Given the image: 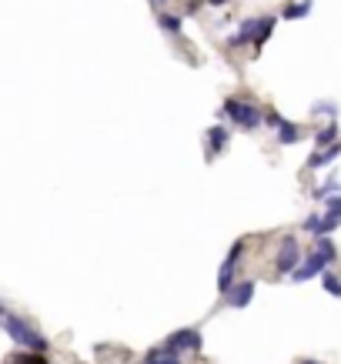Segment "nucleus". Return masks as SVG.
Returning a JSON list of instances; mask_svg holds the SVG:
<instances>
[{
  "instance_id": "obj_1",
  "label": "nucleus",
  "mask_w": 341,
  "mask_h": 364,
  "mask_svg": "<svg viewBox=\"0 0 341 364\" xmlns=\"http://www.w3.org/2000/svg\"><path fill=\"white\" fill-rule=\"evenodd\" d=\"M0 325H3V331L14 338V345H20L24 351H37V354H47V338L44 334H37L34 327L27 325V321H20L17 314H10V311H3V318H0Z\"/></svg>"
},
{
  "instance_id": "obj_2",
  "label": "nucleus",
  "mask_w": 341,
  "mask_h": 364,
  "mask_svg": "<svg viewBox=\"0 0 341 364\" xmlns=\"http://www.w3.org/2000/svg\"><path fill=\"white\" fill-rule=\"evenodd\" d=\"M225 114L241 127V131H258L261 127V111L251 104V100H241V97H227L225 100Z\"/></svg>"
},
{
  "instance_id": "obj_3",
  "label": "nucleus",
  "mask_w": 341,
  "mask_h": 364,
  "mask_svg": "<svg viewBox=\"0 0 341 364\" xmlns=\"http://www.w3.org/2000/svg\"><path fill=\"white\" fill-rule=\"evenodd\" d=\"M241 254H245V241H234L231 251H227L225 264H221V271H218V294H221V298H227V294L234 291V274H238Z\"/></svg>"
},
{
  "instance_id": "obj_4",
  "label": "nucleus",
  "mask_w": 341,
  "mask_h": 364,
  "mask_svg": "<svg viewBox=\"0 0 341 364\" xmlns=\"http://www.w3.org/2000/svg\"><path fill=\"white\" fill-rule=\"evenodd\" d=\"M301 268V248H298V237L288 234L281 237V248H278V257H274V271L278 274H295Z\"/></svg>"
},
{
  "instance_id": "obj_5",
  "label": "nucleus",
  "mask_w": 341,
  "mask_h": 364,
  "mask_svg": "<svg viewBox=\"0 0 341 364\" xmlns=\"http://www.w3.org/2000/svg\"><path fill=\"white\" fill-rule=\"evenodd\" d=\"M164 345L174 347L177 354H181V351H194V354H198V351L204 347V338H201V331H198V327H181V331L168 334V341H164Z\"/></svg>"
},
{
  "instance_id": "obj_6",
  "label": "nucleus",
  "mask_w": 341,
  "mask_h": 364,
  "mask_svg": "<svg viewBox=\"0 0 341 364\" xmlns=\"http://www.w3.org/2000/svg\"><path fill=\"white\" fill-rule=\"evenodd\" d=\"M328 264H331V261H328V257H324L322 251H315V254H311V257H308V261H301V268L295 271V274H291V277H295V281H298V284H301V281H311V277H315V274H322V271L328 268Z\"/></svg>"
},
{
  "instance_id": "obj_7",
  "label": "nucleus",
  "mask_w": 341,
  "mask_h": 364,
  "mask_svg": "<svg viewBox=\"0 0 341 364\" xmlns=\"http://www.w3.org/2000/svg\"><path fill=\"white\" fill-rule=\"evenodd\" d=\"M144 364H181V354L168 345H157L144 354Z\"/></svg>"
},
{
  "instance_id": "obj_8",
  "label": "nucleus",
  "mask_w": 341,
  "mask_h": 364,
  "mask_svg": "<svg viewBox=\"0 0 341 364\" xmlns=\"http://www.w3.org/2000/svg\"><path fill=\"white\" fill-rule=\"evenodd\" d=\"M251 298H254V281H241V284H234V291L227 294L225 301L231 307H247L251 304Z\"/></svg>"
},
{
  "instance_id": "obj_9",
  "label": "nucleus",
  "mask_w": 341,
  "mask_h": 364,
  "mask_svg": "<svg viewBox=\"0 0 341 364\" xmlns=\"http://www.w3.org/2000/svg\"><path fill=\"white\" fill-rule=\"evenodd\" d=\"M225 147H227V127L214 124V127L208 131V157H218Z\"/></svg>"
},
{
  "instance_id": "obj_10",
  "label": "nucleus",
  "mask_w": 341,
  "mask_h": 364,
  "mask_svg": "<svg viewBox=\"0 0 341 364\" xmlns=\"http://www.w3.org/2000/svg\"><path fill=\"white\" fill-rule=\"evenodd\" d=\"M254 34H258V17H254V20H241L238 34H234V37L227 40V44H231V47H241V44H247V40L254 44Z\"/></svg>"
},
{
  "instance_id": "obj_11",
  "label": "nucleus",
  "mask_w": 341,
  "mask_h": 364,
  "mask_svg": "<svg viewBox=\"0 0 341 364\" xmlns=\"http://www.w3.org/2000/svg\"><path fill=\"white\" fill-rule=\"evenodd\" d=\"M338 154H341V144H331V147H324V151L311 154V161H308V167H311V171H318V167H324V164H331V161H335Z\"/></svg>"
},
{
  "instance_id": "obj_12",
  "label": "nucleus",
  "mask_w": 341,
  "mask_h": 364,
  "mask_svg": "<svg viewBox=\"0 0 341 364\" xmlns=\"http://www.w3.org/2000/svg\"><path fill=\"white\" fill-rule=\"evenodd\" d=\"M274 24H278L274 17H258V34H254V51H261V47L268 44V37L274 34Z\"/></svg>"
},
{
  "instance_id": "obj_13",
  "label": "nucleus",
  "mask_w": 341,
  "mask_h": 364,
  "mask_svg": "<svg viewBox=\"0 0 341 364\" xmlns=\"http://www.w3.org/2000/svg\"><path fill=\"white\" fill-rule=\"evenodd\" d=\"M338 140V124H324L322 131L315 134V144H318V151H324V147H331Z\"/></svg>"
},
{
  "instance_id": "obj_14",
  "label": "nucleus",
  "mask_w": 341,
  "mask_h": 364,
  "mask_svg": "<svg viewBox=\"0 0 341 364\" xmlns=\"http://www.w3.org/2000/svg\"><path fill=\"white\" fill-rule=\"evenodd\" d=\"M278 131H281V134H278V144H284V147H288V144H298V140L304 137L301 127H298V124H288V120H284Z\"/></svg>"
},
{
  "instance_id": "obj_15",
  "label": "nucleus",
  "mask_w": 341,
  "mask_h": 364,
  "mask_svg": "<svg viewBox=\"0 0 341 364\" xmlns=\"http://www.w3.org/2000/svg\"><path fill=\"white\" fill-rule=\"evenodd\" d=\"M7 364H47V358H44V354H37V351H24V354L7 358Z\"/></svg>"
},
{
  "instance_id": "obj_16",
  "label": "nucleus",
  "mask_w": 341,
  "mask_h": 364,
  "mask_svg": "<svg viewBox=\"0 0 341 364\" xmlns=\"http://www.w3.org/2000/svg\"><path fill=\"white\" fill-rule=\"evenodd\" d=\"M157 27L168 30V34H177L181 30V17L177 14H157Z\"/></svg>"
},
{
  "instance_id": "obj_17",
  "label": "nucleus",
  "mask_w": 341,
  "mask_h": 364,
  "mask_svg": "<svg viewBox=\"0 0 341 364\" xmlns=\"http://www.w3.org/2000/svg\"><path fill=\"white\" fill-rule=\"evenodd\" d=\"M308 10H311V0H301V3H288V7H284V20L304 17Z\"/></svg>"
},
{
  "instance_id": "obj_18",
  "label": "nucleus",
  "mask_w": 341,
  "mask_h": 364,
  "mask_svg": "<svg viewBox=\"0 0 341 364\" xmlns=\"http://www.w3.org/2000/svg\"><path fill=\"white\" fill-rule=\"evenodd\" d=\"M322 288L331 294V298H341V281L335 274H322Z\"/></svg>"
},
{
  "instance_id": "obj_19",
  "label": "nucleus",
  "mask_w": 341,
  "mask_h": 364,
  "mask_svg": "<svg viewBox=\"0 0 341 364\" xmlns=\"http://www.w3.org/2000/svg\"><path fill=\"white\" fill-rule=\"evenodd\" d=\"M331 194H341V184H338V181H328L324 188H318V191H315V197H322V201H328Z\"/></svg>"
},
{
  "instance_id": "obj_20",
  "label": "nucleus",
  "mask_w": 341,
  "mask_h": 364,
  "mask_svg": "<svg viewBox=\"0 0 341 364\" xmlns=\"http://www.w3.org/2000/svg\"><path fill=\"white\" fill-rule=\"evenodd\" d=\"M315 244H318V251H322L328 261H335V244H331L328 237H315Z\"/></svg>"
},
{
  "instance_id": "obj_21",
  "label": "nucleus",
  "mask_w": 341,
  "mask_h": 364,
  "mask_svg": "<svg viewBox=\"0 0 341 364\" xmlns=\"http://www.w3.org/2000/svg\"><path fill=\"white\" fill-rule=\"evenodd\" d=\"M211 7H221V3H227V0H208Z\"/></svg>"
},
{
  "instance_id": "obj_22",
  "label": "nucleus",
  "mask_w": 341,
  "mask_h": 364,
  "mask_svg": "<svg viewBox=\"0 0 341 364\" xmlns=\"http://www.w3.org/2000/svg\"><path fill=\"white\" fill-rule=\"evenodd\" d=\"M298 364H322V361H308V358H304V361H298Z\"/></svg>"
},
{
  "instance_id": "obj_23",
  "label": "nucleus",
  "mask_w": 341,
  "mask_h": 364,
  "mask_svg": "<svg viewBox=\"0 0 341 364\" xmlns=\"http://www.w3.org/2000/svg\"><path fill=\"white\" fill-rule=\"evenodd\" d=\"M151 3H164V0H151Z\"/></svg>"
}]
</instances>
